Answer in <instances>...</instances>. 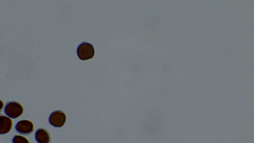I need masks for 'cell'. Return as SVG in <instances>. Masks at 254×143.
I'll use <instances>...</instances> for the list:
<instances>
[{
	"mask_svg": "<svg viewBox=\"0 0 254 143\" xmlns=\"http://www.w3.org/2000/svg\"><path fill=\"white\" fill-rule=\"evenodd\" d=\"M95 50L91 44L83 42L80 44L77 49L78 58L82 60H86L92 58L95 54Z\"/></svg>",
	"mask_w": 254,
	"mask_h": 143,
	"instance_id": "obj_2",
	"label": "cell"
},
{
	"mask_svg": "<svg viewBox=\"0 0 254 143\" xmlns=\"http://www.w3.org/2000/svg\"><path fill=\"white\" fill-rule=\"evenodd\" d=\"M12 142L14 143H26L30 142L26 138L19 135H16L14 136L12 139Z\"/></svg>",
	"mask_w": 254,
	"mask_h": 143,
	"instance_id": "obj_7",
	"label": "cell"
},
{
	"mask_svg": "<svg viewBox=\"0 0 254 143\" xmlns=\"http://www.w3.org/2000/svg\"><path fill=\"white\" fill-rule=\"evenodd\" d=\"M15 128L19 134L24 135L31 134L33 132L34 125L31 121L23 120L19 121L16 124Z\"/></svg>",
	"mask_w": 254,
	"mask_h": 143,
	"instance_id": "obj_4",
	"label": "cell"
},
{
	"mask_svg": "<svg viewBox=\"0 0 254 143\" xmlns=\"http://www.w3.org/2000/svg\"><path fill=\"white\" fill-rule=\"evenodd\" d=\"M12 119L4 115H1L0 117V134L7 133L11 130L13 126Z\"/></svg>",
	"mask_w": 254,
	"mask_h": 143,
	"instance_id": "obj_6",
	"label": "cell"
},
{
	"mask_svg": "<svg viewBox=\"0 0 254 143\" xmlns=\"http://www.w3.org/2000/svg\"><path fill=\"white\" fill-rule=\"evenodd\" d=\"M66 120V115L60 110L53 112L49 118V123L55 127H60L63 126L65 123Z\"/></svg>",
	"mask_w": 254,
	"mask_h": 143,
	"instance_id": "obj_3",
	"label": "cell"
},
{
	"mask_svg": "<svg viewBox=\"0 0 254 143\" xmlns=\"http://www.w3.org/2000/svg\"><path fill=\"white\" fill-rule=\"evenodd\" d=\"M24 111V108L21 104L16 101L7 102L4 109L5 114L13 119L19 117L23 114Z\"/></svg>",
	"mask_w": 254,
	"mask_h": 143,
	"instance_id": "obj_1",
	"label": "cell"
},
{
	"mask_svg": "<svg viewBox=\"0 0 254 143\" xmlns=\"http://www.w3.org/2000/svg\"><path fill=\"white\" fill-rule=\"evenodd\" d=\"M35 137L36 141L39 143H49L51 141V136L49 132L44 127H40L36 130Z\"/></svg>",
	"mask_w": 254,
	"mask_h": 143,
	"instance_id": "obj_5",
	"label": "cell"
}]
</instances>
